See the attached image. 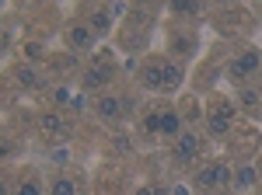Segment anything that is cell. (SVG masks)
Instances as JSON below:
<instances>
[{
  "mask_svg": "<svg viewBox=\"0 0 262 195\" xmlns=\"http://www.w3.org/2000/svg\"><path fill=\"white\" fill-rule=\"evenodd\" d=\"M25 56H28V59L42 56V45H39V42H28V45H25Z\"/></svg>",
  "mask_w": 262,
  "mask_h": 195,
  "instance_id": "d6986e66",
  "label": "cell"
},
{
  "mask_svg": "<svg viewBox=\"0 0 262 195\" xmlns=\"http://www.w3.org/2000/svg\"><path fill=\"white\" fill-rule=\"evenodd\" d=\"M161 133H168V136L179 133V112H161Z\"/></svg>",
  "mask_w": 262,
  "mask_h": 195,
  "instance_id": "30bf717a",
  "label": "cell"
},
{
  "mask_svg": "<svg viewBox=\"0 0 262 195\" xmlns=\"http://www.w3.org/2000/svg\"><path fill=\"white\" fill-rule=\"evenodd\" d=\"M18 195H39V185H35V181H25Z\"/></svg>",
  "mask_w": 262,
  "mask_h": 195,
  "instance_id": "ffe728a7",
  "label": "cell"
},
{
  "mask_svg": "<svg viewBox=\"0 0 262 195\" xmlns=\"http://www.w3.org/2000/svg\"><path fill=\"white\" fill-rule=\"evenodd\" d=\"M112 147H116V150H122V154H126V150H129V139H126V136H116V139H112Z\"/></svg>",
  "mask_w": 262,
  "mask_h": 195,
  "instance_id": "44dd1931",
  "label": "cell"
},
{
  "mask_svg": "<svg viewBox=\"0 0 262 195\" xmlns=\"http://www.w3.org/2000/svg\"><path fill=\"white\" fill-rule=\"evenodd\" d=\"M196 150H200V139H196V136H189V133H185V136H179V150H175V154H179V160H189Z\"/></svg>",
  "mask_w": 262,
  "mask_h": 195,
  "instance_id": "52a82bcc",
  "label": "cell"
},
{
  "mask_svg": "<svg viewBox=\"0 0 262 195\" xmlns=\"http://www.w3.org/2000/svg\"><path fill=\"white\" fill-rule=\"evenodd\" d=\"M242 105H245V108H259L262 94H259V91H252V87H245V91H242Z\"/></svg>",
  "mask_w": 262,
  "mask_h": 195,
  "instance_id": "7c38bea8",
  "label": "cell"
},
{
  "mask_svg": "<svg viewBox=\"0 0 262 195\" xmlns=\"http://www.w3.org/2000/svg\"><path fill=\"white\" fill-rule=\"evenodd\" d=\"M137 195H164V192H161V188H140Z\"/></svg>",
  "mask_w": 262,
  "mask_h": 195,
  "instance_id": "603a6c76",
  "label": "cell"
},
{
  "mask_svg": "<svg viewBox=\"0 0 262 195\" xmlns=\"http://www.w3.org/2000/svg\"><path fill=\"white\" fill-rule=\"evenodd\" d=\"M182 84V66H175V63H164V91H175Z\"/></svg>",
  "mask_w": 262,
  "mask_h": 195,
  "instance_id": "ba28073f",
  "label": "cell"
},
{
  "mask_svg": "<svg viewBox=\"0 0 262 195\" xmlns=\"http://www.w3.org/2000/svg\"><path fill=\"white\" fill-rule=\"evenodd\" d=\"M143 84L147 87H161L164 91V59H154L143 66Z\"/></svg>",
  "mask_w": 262,
  "mask_h": 195,
  "instance_id": "277c9868",
  "label": "cell"
},
{
  "mask_svg": "<svg viewBox=\"0 0 262 195\" xmlns=\"http://www.w3.org/2000/svg\"><path fill=\"white\" fill-rule=\"evenodd\" d=\"M60 66L63 70H74L77 66V56H60Z\"/></svg>",
  "mask_w": 262,
  "mask_h": 195,
  "instance_id": "7402d4cb",
  "label": "cell"
},
{
  "mask_svg": "<svg viewBox=\"0 0 262 195\" xmlns=\"http://www.w3.org/2000/svg\"><path fill=\"white\" fill-rule=\"evenodd\" d=\"M171 195H185V188H175V192H171Z\"/></svg>",
  "mask_w": 262,
  "mask_h": 195,
  "instance_id": "cb8c5ba5",
  "label": "cell"
},
{
  "mask_svg": "<svg viewBox=\"0 0 262 195\" xmlns=\"http://www.w3.org/2000/svg\"><path fill=\"white\" fill-rule=\"evenodd\" d=\"M171 7H175V11H182V14H196V11H200V7H196L192 0H175Z\"/></svg>",
  "mask_w": 262,
  "mask_h": 195,
  "instance_id": "e0dca14e",
  "label": "cell"
},
{
  "mask_svg": "<svg viewBox=\"0 0 262 195\" xmlns=\"http://www.w3.org/2000/svg\"><path fill=\"white\" fill-rule=\"evenodd\" d=\"M18 84H25V87H39V77H35V70L21 66V70H18Z\"/></svg>",
  "mask_w": 262,
  "mask_h": 195,
  "instance_id": "4fadbf2b",
  "label": "cell"
},
{
  "mask_svg": "<svg viewBox=\"0 0 262 195\" xmlns=\"http://www.w3.org/2000/svg\"><path fill=\"white\" fill-rule=\"evenodd\" d=\"M143 129H147V133H158V129H161V115H147L143 118Z\"/></svg>",
  "mask_w": 262,
  "mask_h": 195,
  "instance_id": "ac0fdd59",
  "label": "cell"
},
{
  "mask_svg": "<svg viewBox=\"0 0 262 195\" xmlns=\"http://www.w3.org/2000/svg\"><path fill=\"white\" fill-rule=\"evenodd\" d=\"M227 126H231L227 118H217V115H210V133H213V136H224V133H227Z\"/></svg>",
  "mask_w": 262,
  "mask_h": 195,
  "instance_id": "9a60e30c",
  "label": "cell"
},
{
  "mask_svg": "<svg viewBox=\"0 0 262 195\" xmlns=\"http://www.w3.org/2000/svg\"><path fill=\"white\" fill-rule=\"evenodd\" d=\"M252 70H259V53H245V56L231 66V77H245V74H252Z\"/></svg>",
  "mask_w": 262,
  "mask_h": 195,
  "instance_id": "8992f818",
  "label": "cell"
},
{
  "mask_svg": "<svg viewBox=\"0 0 262 195\" xmlns=\"http://www.w3.org/2000/svg\"><path fill=\"white\" fill-rule=\"evenodd\" d=\"M108 25H112V18H108L105 11H95V18H91V28H98V32H108Z\"/></svg>",
  "mask_w": 262,
  "mask_h": 195,
  "instance_id": "5bb4252c",
  "label": "cell"
},
{
  "mask_svg": "<svg viewBox=\"0 0 262 195\" xmlns=\"http://www.w3.org/2000/svg\"><path fill=\"white\" fill-rule=\"evenodd\" d=\"M70 39H74V45H91V42H95V35H91V28H88V25H74V28H70Z\"/></svg>",
  "mask_w": 262,
  "mask_h": 195,
  "instance_id": "9c48e42d",
  "label": "cell"
},
{
  "mask_svg": "<svg viewBox=\"0 0 262 195\" xmlns=\"http://www.w3.org/2000/svg\"><path fill=\"white\" fill-rule=\"evenodd\" d=\"M53 195H77V188H74V181L56 178V181H53Z\"/></svg>",
  "mask_w": 262,
  "mask_h": 195,
  "instance_id": "8fae6325",
  "label": "cell"
},
{
  "mask_svg": "<svg viewBox=\"0 0 262 195\" xmlns=\"http://www.w3.org/2000/svg\"><path fill=\"white\" fill-rule=\"evenodd\" d=\"M196 181H200L203 188L221 185V181H227V167H224V164H210V167H203L200 175H196Z\"/></svg>",
  "mask_w": 262,
  "mask_h": 195,
  "instance_id": "3957f363",
  "label": "cell"
},
{
  "mask_svg": "<svg viewBox=\"0 0 262 195\" xmlns=\"http://www.w3.org/2000/svg\"><path fill=\"white\" fill-rule=\"evenodd\" d=\"M112 80V66H105V63H95L88 74H84V87H105Z\"/></svg>",
  "mask_w": 262,
  "mask_h": 195,
  "instance_id": "6da1fadb",
  "label": "cell"
},
{
  "mask_svg": "<svg viewBox=\"0 0 262 195\" xmlns=\"http://www.w3.org/2000/svg\"><path fill=\"white\" fill-rule=\"evenodd\" d=\"M39 129L46 136H67L70 133V126H67V118L63 115H42L39 118Z\"/></svg>",
  "mask_w": 262,
  "mask_h": 195,
  "instance_id": "7a4b0ae2",
  "label": "cell"
},
{
  "mask_svg": "<svg viewBox=\"0 0 262 195\" xmlns=\"http://www.w3.org/2000/svg\"><path fill=\"white\" fill-rule=\"evenodd\" d=\"M213 115H217V118H227V122H231V115H234V108H231V101H217V108H213Z\"/></svg>",
  "mask_w": 262,
  "mask_h": 195,
  "instance_id": "2e32d148",
  "label": "cell"
},
{
  "mask_svg": "<svg viewBox=\"0 0 262 195\" xmlns=\"http://www.w3.org/2000/svg\"><path fill=\"white\" fill-rule=\"evenodd\" d=\"M98 115L105 118V122H116V118L122 115V101L119 98H101L98 101Z\"/></svg>",
  "mask_w": 262,
  "mask_h": 195,
  "instance_id": "5b68a950",
  "label": "cell"
}]
</instances>
